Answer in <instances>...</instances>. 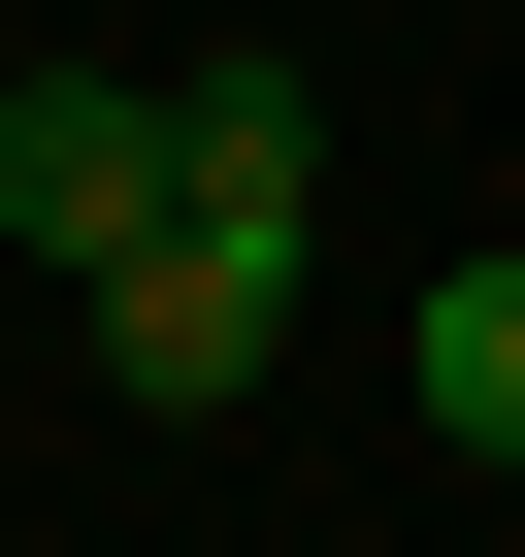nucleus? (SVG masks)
Instances as JSON below:
<instances>
[{
	"label": "nucleus",
	"mask_w": 525,
	"mask_h": 557,
	"mask_svg": "<svg viewBox=\"0 0 525 557\" xmlns=\"http://www.w3.org/2000/svg\"><path fill=\"white\" fill-rule=\"evenodd\" d=\"M99 361H132L164 426H230L262 361H296V230H262V197H164V230L99 262Z\"/></svg>",
	"instance_id": "nucleus-1"
},
{
	"label": "nucleus",
	"mask_w": 525,
	"mask_h": 557,
	"mask_svg": "<svg viewBox=\"0 0 525 557\" xmlns=\"http://www.w3.org/2000/svg\"><path fill=\"white\" fill-rule=\"evenodd\" d=\"M132 230H164V99H132V66H0V262L99 296Z\"/></svg>",
	"instance_id": "nucleus-2"
},
{
	"label": "nucleus",
	"mask_w": 525,
	"mask_h": 557,
	"mask_svg": "<svg viewBox=\"0 0 525 557\" xmlns=\"http://www.w3.org/2000/svg\"><path fill=\"white\" fill-rule=\"evenodd\" d=\"M394 394H427V459H492V492H525V230H460V262H427Z\"/></svg>",
	"instance_id": "nucleus-3"
},
{
	"label": "nucleus",
	"mask_w": 525,
	"mask_h": 557,
	"mask_svg": "<svg viewBox=\"0 0 525 557\" xmlns=\"http://www.w3.org/2000/svg\"><path fill=\"white\" fill-rule=\"evenodd\" d=\"M164 197H262V230H296V197H329V99L262 66V34H230V66H164Z\"/></svg>",
	"instance_id": "nucleus-4"
}]
</instances>
